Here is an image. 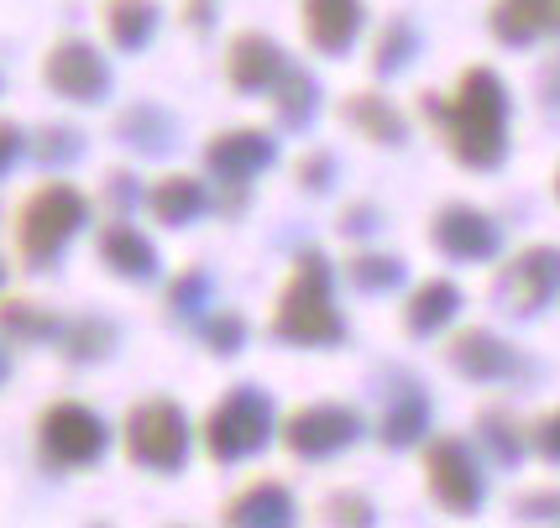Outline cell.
I'll return each instance as SVG.
<instances>
[{
  "label": "cell",
  "mask_w": 560,
  "mask_h": 528,
  "mask_svg": "<svg viewBox=\"0 0 560 528\" xmlns=\"http://www.w3.org/2000/svg\"><path fill=\"white\" fill-rule=\"evenodd\" d=\"M424 116L440 120V137L462 168L492 173L509 163V84L488 63L462 69L451 99L424 95Z\"/></svg>",
  "instance_id": "cell-1"
},
{
  "label": "cell",
  "mask_w": 560,
  "mask_h": 528,
  "mask_svg": "<svg viewBox=\"0 0 560 528\" xmlns=\"http://www.w3.org/2000/svg\"><path fill=\"white\" fill-rule=\"evenodd\" d=\"M268 336L299 351H330L346 340V314L336 309V272L325 251H299L278 304H272Z\"/></svg>",
  "instance_id": "cell-2"
},
{
  "label": "cell",
  "mask_w": 560,
  "mask_h": 528,
  "mask_svg": "<svg viewBox=\"0 0 560 528\" xmlns=\"http://www.w3.org/2000/svg\"><path fill=\"white\" fill-rule=\"evenodd\" d=\"M90 193L63 184V178H48L26 193L16 204V262L26 272H48L58 267V257L69 251V240L90 225Z\"/></svg>",
  "instance_id": "cell-3"
},
{
  "label": "cell",
  "mask_w": 560,
  "mask_h": 528,
  "mask_svg": "<svg viewBox=\"0 0 560 528\" xmlns=\"http://www.w3.org/2000/svg\"><path fill=\"white\" fill-rule=\"evenodd\" d=\"M278 434V419H272V398L262 387L236 383L215 409L205 413L199 424V445L215 466H236V460H252L257 450H268V439Z\"/></svg>",
  "instance_id": "cell-4"
},
{
  "label": "cell",
  "mask_w": 560,
  "mask_h": 528,
  "mask_svg": "<svg viewBox=\"0 0 560 528\" xmlns=\"http://www.w3.org/2000/svg\"><path fill=\"white\" fill-rule=\"evenodd\" d=\"M121 450L137 471L178 477L189 466V450H195V430H189V419L173 398H142V403L126 409Z\"/></svg>",
  "instance_id": "cell-5"
},
{
  "label": "cell",
  "mask_w": 560,
  "mask_h": 528,
  "mask_svg": "<svg viewBox=\"0 0 560 528\" xmlns=\"http://www.w3.org/2000/svg\"><path fill=\"white\" fill-rule=\"evenodd\" d=\"M110 450V430L90 403L79 398H58L37 413V460L48 471H84V466H100Z\"/></svg>",
  "instance_id": "cell-6"
},
{
  "label": "cell",
  "mask_w": 560,
  "mask_h": 528,
  "mask_svg": "<svg viewBox=\"0 0 560 528\" xmlns=\"http://www.w3.org/2000/svg\"><path fill=\"white\" fill-rule=\"evenodd\" d=\"M424 486L451 518H471L488 503V471L462 434H435L424 445Z\"/></svg>",
  "instance_id": "cell-7"
},
{
  "label": "cell",
  "mask_w": 560,
  "mask_h": 528,
  "mask_svg": "<svg viewBox=\"0 0 560 528\" xmlns=\"http://www.w3.org/2000/svg\"><path fill=\"white\" fill-rule=\"evenodd\" d=\"M43 84L69 105H105L116 90V73H110V58L90 37H58L43 52Z\"/></svg>",
  "instance_id": "cell-8"
},
{
  "label": "cell",
  "mask_w": 560,
  "mask_h": 528,
  "mask_svg": "<svg viewBox=\"0 0 560 528\" xmlns=\"http://www.w3.org/2000/svg\"><path fill=\"white\" fill-rule=\"evenodd\" d=\"M560 293V246H524L518 257L503 262L498 283H492V298L509 319H535L556 304Z\"/></svg>",
  "instance_id": "cell-9"
},
{
  "label": "cell",
  "mask_w": 560,
  "mask_h": 528,
  "mask_svg": "<svg viewBox=\"0 0 560 528\" xmlns=\"http://www.w3.org/2000/svg\"><path fill=\"white\" fill-rule=\"evenodd\" d=\"M278 434H283V450L289 456L330 460V456H341V450H351L366 434V424L351 403H304V409H293L278 424Z\"/></svg>",
  "instance_id": "cell-10"
},
{
  "label": "cell",
  "mask_w": 560,
  "mask_h": 528,
  "mask_svg": "<svg viewBox=\"0 0 560 528\" xmlns=\"http://www.w3.org/2000/svg\"><path fill=\"white\" fill-rule=\"evenodd\" d=\"M272 163H278V137L262 131V126H231V131H215L205 142V173L220 189H246Z\"/></svg>",
  "instance_id": "cell-11"
},
{
  "label": "cell",
  "mask_w": 560,
  "mask_h": 528,
  "mask_svg": "<svg viewBox=\"0 0 560 528\" xmlns=\"http://www.w3.org/2000/svg\"><path fill=\"white\" fill-rule=\"evenodd\" d=\"M430 240H435L440 257H451V262H492L498 251H503V231H498V220L488 210H471V204H445L435 220H430Z\"/></svg>",
  "instance_id": "cell-12"
},
{
  "label": "cell",
  "mask_w": 560,
  "mask_h": 528,
  "mask_svg": "<svg viewBox=\"0 0 560 528\" xmlns=\"http://www.w3.org/2000/svg\"><path fill=\"white\" fill-rule=\"evenodd\" d=\"M289 73V52L268 32H236L225 43V84L236 95H272V84Z\"/></svg>",
  "instance_id": "cell-13"
},
{
  "label": "cell",
  "mask_w": 560,
  "mask_h": 528,
  "mask_svg": "<svg viewBox=\"0 0 560 528\" xmlns=\"http://www.w3.org/2000/svg\"><path fill=\"white\" fill-rule=\"evenodd\" d=\"M445 361L462 372L466 383H509V377L524 372V356L503 336H492V330H462V336H451Z\"/></svg>",
  "instance_id": "cell-14"
},
{
  "label": "cell",
  "mask_w": 560,
  "mask_h": 528,
  "mask_svg": "<svg viewBox=\"0 0 560 528\" xmlns=\"http://www.w3.org/2000/svg\"><path fill=\"white\" fill-rule=\"evenodd\" d=\"M95 251H100V262L110 267L116 278H126V283H152V278L163 272V257H158L152 236L137 231L126 215H110L105 225H100Z\"/></svg>",
  "instance_id": "cell-15"
},
{
  "label": "cell",
  "mask_w": 560,
  "mask_h": 528,
  "mask_svg": "<svg viewBox=\"0 0 560 528\" xmlns=\"http://www.w3.org/2000/svg\"><path fill=\"white\" fill-rule=\"evenodd\" d=\"M299 22H304V43L325 58L351 52V43L362 37L366 5L362 0H299Z\"/></svg>",
  "instance_id": "cell-16"
},
{
  "label": "cell",
  "mask_w": 560,
  "mask_h": 528,
  "mask_svg": "<svg viewBox=\"0 0 560 528\" xmlns=\"http://www.w3.org/2000/svg\"><path fill=\"white\" fill-rule=\"evenodd\" d=\"M488 26L503 48H535L539 37H560V0H492Z\"/></svg>",
  "instance_id": "cell-17"
},
{
  "label": "cell",
  "mask_w": 560,
  "mask_h": 528,
  "mask_svg": "<svg viewBox=\"0 0 560 528\" xmlns=\"http://www.w3.org/2000/svg\"><path fill=\"white\" fill-rule=\"evenodd\" d=\"M293 518H299V503H293L289 486L272 477L246 481L242 492L225 503V513H220V524L231 528H289Z\"/></svg>",
  "instance_id": "cell-18"
},
{
  "label": "cell",
  "mask_w": 560,
  "mask_h": 528,
  "mask_svg": "<svg viewBox=\"0 0 560 528\" xmlns=\"http://www.w3.org/2000/svg\"><path fill=\"white\" fill-rule=\"evenodd\" d=\"M116 142L131 146L137 157H173L178 152V120L163 105L137 99V105H126L116 116Z\"/></svg>",
  "instance_id": "cell-19"
},
{
  "label": "cell",
  "mask_w": 560,
  "mask_h": 528,
  "mask_svg": "<svg viewBox=\"0 0 560 528\" xmlns=\"http://www.w3.org/2000/svg\"><path fill=\"white\" fill-rule=\"evenodd\" d=\"M215 199H210V184L195 178V173H168V178H158L152 189H147V210L158 225H168V231H184V225H195L205 220Z\"/></svg>",
  "instance_id": "cell-20"
},
{
  "label": "cell",
  "mask_w": 560,
  "mask_h": 528,
  "mask_svg": "<svg viewBox=\"0 0 560 528\" xmlns=\"http://www.w3.org/2000/svg\"><path fill=\"white\" fill-rule=\"evenodd\" d=\"M341 120L357 131V137H366V142H377V146H404L409 142V120H404V110H398L388 95H377V90L346 95L341 99Z\"/></svg>",
  "instance_id": "cell-21"
},
{
  "label": "cell",
  "mask_w": 560,
  "mask_h": 528,
  "mask_svg": "<svg viewBox=\"0 0 560 528\" xmlns=\"http://www.w3.org/2000/svg\"><path fill=\"white\" fill-rule=\"evenodd\" d=\"M430 434V392L419 383H398L388 398V409L377 419V439L388 445V450H409Z\"/></svg>",
  "instance_id": "cell-22"
},
{
  "label": "cell",
  "mask_w": 560,
  "mask_h": 528,
  "mask_svg": "<svg viewBox=\"0 0 560 528\" xmlns=\"http://www.w3.org/2000/svg\"><path fill=\"white\" fill-rule=\"evenodd\" d=\"M163 5L158 0H105V37L116 52H147L158 43Z\"/></svg>",
  "instance_id": "cell-23"
},
{
  "label": "cell",
  "mask_w": 560,
  "mask_h": 528,
  "mask_svg": "<svg viewBox=\"0 0 560 528\" xmlns=\"http://www.w3.org/2000/svg\"><path fill=\"white\" fill-rule=\"evenodd\" d=\"M456 314H462V289H456L451 278H430V283H419V289L409 293V304H404V330L415 340H430V336H440Z\"/></svg>",
  "instance_id": "cell-24"
},
{
  "label": "cell",
  "mask_w": 560,
  "mask_h": 528,
  "mask_svg": "<svg viewBox=\"0 0 560 528\" xmlns=\"http://www.w3.org/2000/svg\"><path fill=\"white\" fill-rule=\"evenodd\" d=\"M116 325L105 319V314H73V319H63V330H58V351H63V361H73V366H95V361H110L116 356Z\"/></svg>",
  "instance_id": "cell-25"
},
{
  "label": "cell",
  "mask_w": 560,
  "mask_h": 528,
  "mask_svg": "<svg viewBox=\"0 0 560 528\" xmlns=\"http://www.w3.org/2000/svg\"><path fill=\"white\" fill-rule=\"evenodd\" d=\"M58 330H63V319L48 304L22 298V293L0 298V336L11 340V345H48V340H58Z\"/></svg>",
  "instance_id": "cell-26"
},
{
  "label": "cell",
  "mask_w": 560,
  "mask_h": 528,
  "mask_svg": "<svg viewBox=\"0 0 560 528\" xmlns=\"http://www.w3.org/2000/svg\"><path fill=\"white\" fill-rule=\"evenodd\" d=\"M268 99H272V116H278L283 131H304L319 110V79L310 69H299V63H289V73L272 84Z\"/></svg>",
  "instance_id": "cell-27"
},
{
  "label": "cell",
  "mask_w": 560,
  "mask_h": 528,
  "mask_svg": "<svg viewBox=\"0 0 560 528\" xmlns=\"http://www.w3.org/2000/svg\"><path fill=\"white\" fill-rule=\"evenodd\" d=\"M26 157H32L37 168H52V173L73 168V163L84 157V131L69 126V120H48V126H37V131L26 137Z\"/></svg>",
  "instance_id": "cell-28"
},
{
  "label": "cell",
  "mask_w": 560,
  "mask_h": 528,
  "mask_svg": "<svg viewBox=\"0 0 560 528\" xmlns=\"http://www.w3.org/2000/svg\"><path fill=\"white\" fill-rule=\"evenodd\" d=\"M419 58V26L409 16H388V26L377 32V43H372V73L377 79H393V73H404L409 63Z\"/></svg>",
  "instance_id": "cell-29"
},
{
  "label": "cell",
  "mask_w": 560,
  "mask_h": 528,
  "mask_svg": "<svg viewBox=\"0 0 560 528\" xmlns=\"http://www.w3.org/2000/svg\"><path fill=\"white\" fill-rule=\"evenodd\" d=\"M477 439L488 445L492 466H518L524 450H535V445H529V430H524V424H513V413H503V409L477 413Z\"/></svg>",
  "instance_id": "cell-30"
},
{
  "label": "cell",
  "mask_w": 560,
  "mask_h": 528,
  "mask_svg": "<svg viewBox=\"0 0 560 528\" xmlns=\"http://www.w3.org/2000/svg\"><path fill=\"white\" fill-rule=\"evenodd\" d=\"M404 278H409V267L393 251H357V257H346V283L357 293H393L404 289Z\"/></svg>",
  "instance_id": "cell-31"
},
{
  "label": "cell",
  "mask_w": 560,
  "mask_h": 528,
  "mask_svg": "<svg viewBox=\"0 0 560 528\" xmlns=\"http://www.w3.org/2000/svg\"><path fill=\"white\" fill-rule=\"evenodd\" d=\"M168 314L178 325H199L210 314V272L205 267H184L178 278L168 283Z\"/></svg>",
  "instance_id": "cell-32"
},
{
  "label": "cell",
  "mask_w": 560,
  "mask_h": 528,
  "mask_svg": "<svg viewBox=\"0 0 560 528\" xmlns=\"http://www.w3.org/2000/svg\"><path fill=\"white\" fill-rule=\"evenodd\" d=\"M246 336H252V325H246V314H236V309H210L199 319V340H205V351L220 361L242 356Z\"/></svg>",
  "instance_id": "cell-33"
},
{
  "label": "cell",
  "mask_w": 560,
  "mask_h": 528,
  "mask_svg": "<svg viewBox=\"0 0 560 528\" xmlns=\"http://www.w3.org/2000/svg\"><path fill=\"white\" fill-rule=\"evenodd\" d=\"M319 518L325 524H357V528L377 524V513H372V503H366L362 492H330L325 507H319Z\"/></svg>",
  "instance_id": "cell-34"
},
{
  "label": "cell",
  "mask_w": 560,
  "mask_h": 528,
  "mask_svg": "<svg viewBox=\"0 0 560 528\" xmlns=\"http://www.w3.org/2000/svg\"><path fill=\"white\" fill-rule=\"evenodd\" d=\"M100 204L110 210V215H131L137 204H142V184H137V173H105V189H100Z\"/></svg>",
  "instance_id": "cell-35"
},
{
  "label": "cell",
  "mask_w": 560,
  "mask_h": 528,
  "mask_svg": "<svg viewBox=\"0 0 560 528\" xmlns=\"http://www.w3.org/2000/svg\"><path fill=\"white\" fill-rule=\"evenodd\" d=\"M299 189L310 193H330L336 189V152H325V146H315V152H304L299 157Z\"/></svg>",
  "instance_id": "cell-36"
},
{
  "label": "cell",
  "mask_w": 560,
  "mask_h": 528,
  "mask_svg": "<svg viewBox=\"0 0 560 528\" xmlns=\"http://www.w3.org/2000/svg\"><path fill=\"white\" fill-rule=\"evenodd\" d=\"M513 518H518V524H560V486L524 492V497L513 503Z\"/></svg>",
  "instance_id": "cell-37"
},
{
  "label": "cell",
  "mask_w": 560,
  "mask_h": 528,
  "mask_svg": "<svg viewBox=\"0 0 560 528\" xmlns=\"http://www.w3.org/2000/svg\"><path fill=\"white\" fill-rule=\"evenodd\" d=\"M529 445H535V456H539V460L560 466V409L539 413L535 424H529Z\"/></svg>",
  "instance_id": "cell-38"
},
{
  "label": "cell",
  "mask_w": 560,
  "mask_h": 528,
  "mask_svg": "<svg viewBox=\"0 0 560 528\" xmlns=\"http://www.w3.org/2000/svg\"><path fill=\"white\" fill-rule=\"evenodd\" d=\"M377 225H383V215H377V204H346V215H341V236L362 240V236H372Z\"/></svg>",
  "instance_id": "cell-39"
},
{
  "label": "cell",
  "mask_w": 560,
  "mask_h": 528,
  "mask_svg": "<svg viewBox=\"0 0 560 528\" xmlns=\"http://www.w3.org/2000/svg\"><path fill=\"white\" fill-rule=\"evenodd\" d=\"M26 152V131L16 126V120H0V178L16 168V157Z\"/></svg>",
  "instance_id": "cell-40"
},
{
  "label": "cell",
  "mask_w": 560,
  "mask_h": 528,
  "mask_svg": "<svg viewBox=\"0 0 560 528\" xmlns=\"http://www.w3.org/2000/svg\"><path fill=\"white\" fill-rule=\"evenodd\" d=\"M215 11H220V0H184V26H189V32H210V26H215Z\"/></svg>",
  "instance_id": "cell-41"
},
{
  "label": "cell",
  "mask_w": 560,
  "mask_h": 528,
  "mask_svg": "<svg viewBox=\"0 0 560 528\" xmlns=\"http://www.w3.org/2000/svg\"><path fill=\"white\" fill-rule=\"evenodd\" d=\"M11 377V356H5V345H0V383Z\"/></svg>",
  "instance_id": "cell-42"
},
{
  "label": "cell",
  "mask_w": 560,
  "mask_h": 528,
  "mask_svg": "<svg viewBox=\"0 0 560 528\" xmlns=\"http://www.w3.org/2000/svg\"><path fill=\"white\" fill-rule=\"evenodd\" d=\"M0 289H5V262H0Z\"/></svg>",
  "instance_id": "cell-43"
},
{
  "label": "cell",
  "mask_w": 560,
  "mask_h": 528,
  "mask_svg": "<svg viewBox=\"0 0 560 528\" xmlns=\"http://www.w3.org/2000/svg\"><path fill=\"white\" fill-rule=\"evenodd\" d=\"M556 199H560V168H556Z\"/></svg>",
  "instance_id": "cell-44"
}]
</instances>
